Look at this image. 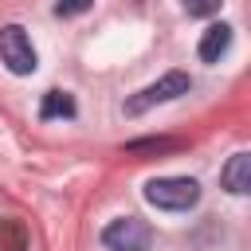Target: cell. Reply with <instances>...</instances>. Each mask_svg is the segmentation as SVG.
<instances>
[{
  "label": "cell",
  "instance_id": "3",
  "mask_svg": "<svg viewBox=\"0 0 251 251\" xmlns=\"http://www.w3.org/2000/svg\"><path fill=\"white\" fill-rule=\"evenodd\" d=\"M188 86H192V78L184 75V71H169V75H161L153 86H145V90H137L129 102H126V114H141V110H149V106H161V102H173V98H180V94H188Z\"/></svg>",
  "mask_w": 251,
  "mask_h": 251
},
{
  "label": "cell",
  "instance_id": "9",
  "mask_svg": "<svg viewBox=\"0 0 251 251\" xmlns=\"http://www.w3.org/2000/svg\"><path fill=\"white\" fill-rule=\"evenodd\" d=\"M169 149H176L173 137H149V141H129L126 145V153H169Z\"/></svg>",
  "mask_w": 251,
  "mask_h": 251
},
{
  "label": "cell",
  "instance_id": "4",
  "mask_svg": "<svg viewBox=\"0 0 251 251\" xmlns=\"http://www.w3.org/2000/svg\"><path fill=\"white\" fill-rule=\"evenodd\" d=\"M0 59H4V67H8L12 75H31V71L39 67L35 47H31V39H27V31H24L20 24L0 27Z\"/></svg>",
  "mask_w": 251,
  "mask_h": 251
},
{
  "label": "cell",
  "instance_id": "5",
  "mask_svg": "<svg viewBox=\"0 0 251 251\" xmlns=\"http://www.w3.org/2000/svg\"><path fill=\"white\" fill-rule=\"evenodd\" d=\"M220 184L227 188V192H235V196H243V192H251V153H231V161L220 169Z\"/></svg>",
  "mask_w": 251,
  "mask_h": 251
},
{
  "label": "cell",
  "instance_id": "10",
  "mask_svg": "<svg viewBox=\"0 0 251 251\" xmlns=\"http://www.w3.org/2000/svg\"><path fill=\"white\" fill-rule=\"evenodd\" d=\"M224 0H184V12L188 16H216Z\"/></svg>",
  "mask_w": 251,
  "mask_h": 251
},
{
  "label": "cell",
  "instance_id": "7",
  "mask_svg": "<svg viewBox=\"0 0 251 251\" xmlns=\"http://www.w3.org/2000/svg\"><path fill=\"white\" fill-rule=\"evenodd\" d=\"M39 118H75V98L67 90H47L43 106H39Z\"/></svg>",
  "mask_w": 251,
  "mask_h": 251
},
{
  "label": "cell",
  "instance_id": "6",
  "mask_svg": "<svg viewBox=\"0 0 251 251\" xmlns=\"http://www.w3.org/2000/svg\"><path fill=\"white\" fill-rule=\"evenodd\" d=\"M227 47H231V27L227 24H212V27H204L196 51H200L204 63H220V55H227Z\"/></svg>",
  "mask_w": 251,
  "mask_h": 251
},
{
  "label": "cell",
  "instance_id": "8",
  "mask_svg": "<svg viewBox=\"0 0 251 251\" xmlns=\"http://www.w3.org/2000/svg\"><path fill=\"white\" fill-rule=\"evenodd\" d=\"M0 251H27V231L20 220H0Z\"/></svg>",
  "mask_w": 251,
  "mask_h": 251
},
{
  "label": "cell",
  "instance_id": "2",
  "mask_svg": "<svg viewBox=\"0 0 251 251\" xmlns=\"http://www.w3.org/2000/svg\"><path fill=\"white\" fill-rule=\"evenodd\" d=\"M102 243H106V251H149L153 247V227L137 216H122V220L106 224Z\"/></svg>",
  "mask_w": 251,
  "mask_h": 251
},
{
  "label": "cell",
  "instance_id": "11",
  "mask_svg": "<svg viewBox=\"0 0 251 251\" xmlns=\"http://www.w3.org/2000/svg\"><path fill=\"white\" fill-rule=\"evenodd\" d=\"M90 4H94V0H59L55 12H59V16H78V12H86Z\"/></svg>",
  "mask_w": 251,
  "mask_h": 251
},
{
  "label": "cell",
  "instance_id": "1",
  "mask_svg": "<svg viewBox=\"0 0 251 251\" xmlns=\"http://www.w3.org/2000/svg\"><path fill=\"white\" fill-rule=\"evenodd\" d=\"M145 200L165 212H188L200 200V184L192 176H157L145 184Z\"/></svg>",
  "mask_w": 251,
  "mask_h": 251
}]
</instances>
